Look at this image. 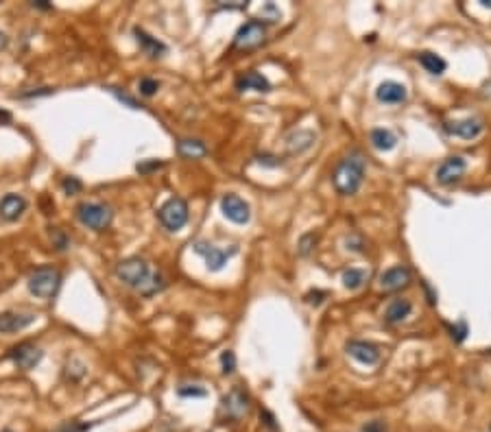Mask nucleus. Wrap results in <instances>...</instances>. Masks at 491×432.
I'll return each instance as SVG.
<instances>
[{
    "label": "nucleus",
    "mask_w": 491,
    "mask_h": 432,
    "mask_svg": "<svg viewBox=\"0 0 491 432\" xmlns=\"http://www.w3.org/2000/svg\"><path fill=\"white\" fill-rule=\"evenodd\" d=\"M116 275L123 284L138 291L144 297H151V295L166 288V279H164L157 271H153L149 267V262H144L142 258H127V260L118 262Z\"/></svg>",
    "instance_id": "nucleus-1"
},
{
    "label": "nucleus",
    "mask_w": 491,
    "mask_h": 432,
    "mask_svg": "<svg viewBox=\"0 0 491 432\" xmlns=\"http://www.w3.org/2000/svg\"><path fill=\"white\" fill-rule=\"evenodd\" d=\"M365 169H367V162L363 157L360 151H354L350 155L343 157L332 175L334 181V188L338 194L343 196H352L358 192V188L363 186V179H365Z\"/></svg>",
    "instance_id": "nucleus-2"
},
{
    "label": "nucleus",
    "mask_w": 491,
    "mask_h": 432,
    "mask_svg": "<svg viewBox=\"0 0 491 432\" xmlns=\"http://www.w3.org/2000/svg\"><path fill=\"white\" fill-rule=\"evenodd\" d=\"M61 286V273L55 267H40L29 277V291L40 299H51Z\"/></svg>",
    "instance_id": "nucleus-3"
},
{
    "label": "nucleus",
    "mask_w": 491,
    "mask_h": 432,
    "mask_svg": "<svg viewBox=\"0 0 491 432\" xmlns=\"http://www.w3.org/2000/svg\"><path fill=\"white\" fill-rule=\"evenodd\" d=\"M77 219L84 223L86 227L94 229V231H103V229H107L111 225L114 212L105 203L88 201V203H81L77 208Z\"/></svg>",
    "instance_id": "nucleus-4"
},
{
    "label": "nucleus",
    "mask_w": 491,
    "mask_h": 432,
    "mask_svg": "<svg viewBox=\"0 0 491 432\" xmlns=\"http://www.w3.org/2000/svg\"><path fill=\"white\" fill-rule=\"evenodd\" d=\"M157 219L169 231H179L188 223V203L182 196L169 199V201L157 210Z\"/></svg>",
    "instance_id": "nucleus-5"
},
{
    "label": "nucleus",
    "mask_w": 491,
    "mask_h": 432,
    "mask_svg": "<svg viewBox=\"0 0 491 432\" xmlns=\"http://www.w3.org/2000/svg\"><path fill=\"white\" fill-rule=\"evenodd\" d=\"M249 408H251L249 393L240 387H234L221 402V415L229 422H240L249 412Z\"/></svg>",
    "instance_id": "nucleus-6"
},
{
    "label": "nucleus",
    "mask_w": 491,
    "mask_h": 432,
    "mask_svg": "<svg viewBox=\"0 0 491 432\" xmlns=\"http://www.w3.org/2000/svg\"><path fill=\"white\" fill-rule=\"evenodd\" d=\"M265 36H267L265 22L249 20L238 29L236 38H234V46L242 48V51H251V48H258L262 42H265Z\"/></svg>",
    "instance_id": "nucleus-7"
},
{
    "label": "nucleus",
    "mask_w": 491,
    "mask_h": 432,
    "mask_svg": "<svg viewBox=\"0 0 491 432\" xmlns=\"http://www.w3.org/2000/svg\"><path fill=\"white\" fill-rule=\"evenodd\" d=\"M194 252L205 260V264H208L210 271H221L225 264H227V260L232 258V256H236L238 249H236V247H232V249H219V247H215V245H210V242H203V240H201V242L194 245Z\"/></svg>",
    "instance_id": "nucleus-8"
},
{
    "label": "nucleus",
    "mask_w": 491,
    "mask_h": 432,
    "mask_svg": "<svg viewBox=\"0 0 491 432\" xmlns=\"http://www.w3.org/2000/svg\"><path fill=\"white\" fill-rule=\"evenodd\" d=\"M221 212L227 221H232L236 225H244V223H249L251 219V210H249V203L244 201V199H240L238 194H225L221 199Z\"/></svg>",
    "instance_id": "nucleus-9"
},
{
    "label": "nucleus",
    "mask_w": 491,
    "mask_h": 432,
    "mask_svg": "<svg viewBox=\"0 0 491 432\" xmlns=\"http://www.w3.org/2000/svg\"><path fill=\"white\" fill-rule=\"evenodd\" d=\"M9 356H11V360L15 362V367H18V369L31 371V369H36L38 364L42 362L44 352L40 350V347L33 345V343H20V345L13 347Z\"/></svg>",
    "instance_id": "nucleus-10"
},
{
    "label": "nucleus",
    "mask_w": 491,
    "mask_h": 432,
    "mask_svg": "<svg viewBox=\"0 0 491 432\" xmlns=\"http://www.w3.org/2000/svg\"><path fill=\"white\" fill-rule=\"evenodd\" d=\"M483 121L478 118H463V121H446L444 123V131L450 136H456V138H463V140H474L483 134Z\"/></svg>",
    "instance_id": "nucleus-11"
},
{
    "label": "nucleus",
    "mask_w": 491,
    "mask_h": 432,
    "mask_svg": "<svg viewBox=\"0 0 491 432\" xmlns=\"http://www.w3.org/2000/svg\"><path fill=\"white\" fill-rule=\"evenodd\" d=\"M465 169H467V164H465L463 157H458V155L448 157L437 169V181H439L441 186H452V184H456V181L465 175Z\"/></svg>",
    "instance_id": "nucleus-12"
},
{
    "label": "nucleus",
    "mask_w": 491,
    "mask_h": 432,
    "mask_svg": "<svg viewBox=\"0 0 491 432\" xmlns=\"http://www.w3.org/2000/svg\"><path fill=\"white\" fill-rule=\"evenodd\" d=\"M348 354L354 360H358L360 364H375L380 360V350L373 343H367V341H350Z\"/></svg>",
    "instance_id": "nucleus-13"
},
{
    "label": "nucleus",
    "mask_w": 491,
    "mask_h": 432,
    "mask_svg": "<svg viewBox=\"0 0 491 432\" xmlns=\"http://www.w3.org/2000/svg\"><path fill=\"white\" fill-rule=\"evenodd\" d=\"M33 321H36V314L31 312H3L0 314V332L5 334H13V332H20L24 327H29Z\"/></svg>",
    "instance_id": "nucleus-14"
},
{
    "label": "nucleus",
    "mask_w": 491,
    "mask_h": 432,
    "mask_svg": "<svg viewBox=\"0 0 491 432\" xmlns=\"http://www.w3.org/2000/svg\"><path fill=\"white\" fill-rule=\"evenodd\" d=\"M408 281H411V271L400 264V267H391L389 271L382 273L380 286L384 291H402V288L408 286Z\"/></svg>",
    "instance_id": "nucleus-15"
},
{
    "label": "nucleus",
    "mask_w": 491,
    "mask_h": 432,
    "mask_svg": "<svg viewBox=\"0 0 491 432\" xmlns=\"http://www.w3.org/2000/svg\"><path fill=\"white\" fill-rule=\"evenodd\" d=\"M317 140V134L310 129H299V131H293V134L286 138V148L290 155H299L304 151H308L310 146L315 144Z\"/></svg>",
    "instance_id": "nucleus-16"
},
{
    "label": "nucleus",
    "mask_w": 491,
    "mask_h": 432,
    "mask_svg": "<svg viewBox=\"0 0 491 432\" xmlns=\"http://www.w3.org/2000/svg\"><path fill=\"white\" fill-rule=\"evenodd\" d=\"M26 210V199L20 194H5L0 201V216L5 221H18Z\"/></svg>",
    "instance_id": "nucleus-17"
},
{
    "label": "nucleus",
    "mask_w": 491,
    "mask_h": 432,
    "mask_svg": "<svg viewBox=\"0 0 491 432\" xmlns=\"http://www.w3.org/2000/svg\"><path fill=\"white\" fill-rule=\"evenodd\" d=\"M406 94H408L406 88L398 81H384L380 83V88L375 90V98H378L380 103H389V105L406 101Z\"/></svg>",
    "instance_id": "nucleus-18"
},
{
    "label": "nucleus",
    "mask_w": 491,
    "mask_h": 432,
    "mask_svg": "<svg viewBox=\"0 0 491 432\" xmlns=\"http://www.w3.org/2000/svg\"><path fill=\"white\" fill-rule=\"evenodd\" d=\"M134 36H136L138 46L142 48V53L149 55L151 59H157V57H162L164 53H166V44H162L157 38L149 36L144 29H134Z\"/></svg>",
    "instance_id": "nucleus-19"
},
{
    "label": "nucleus",
    "mask_w": 491,
    "mask_h": 432,
    "mask_svg": "<svg viewBox=\"0 0 491 432\" xmlns=\"http://www.w3.org/2000/svg\"><path fill=\"white\" fill-rule=\"evenodd\" d=\"M411 310H413V304L408 302V299H393V302L387 306V312H384V321L389 323V325H398V323H402L408 314H411Z\"/></svg>",
    "instance_id": "nucleus-20"
},
{
    "label": "nucleus",
    "mask_w": 491,
    "mask_h": 432,
    "mask_svg": "<svg viewBox=\"0 0 491 432\" xmlns=\"http://www.w3.org/2000/svg\"><path fill=\"white\" fill-rule=\"evenodd\" d=\"M236 88L238 90H256V92H269L271 90V83L267 77H262L260 72L251 70V72H244L242 77L236 79Z\"/></svg>",
    "instance_id": "nucleus-21"
},
{
    "label": "nucleus",
    "mask_w": 491,
    "mask_h": 432,
    "mask_svg": "<svg viewBox=\"0 0 491 432\" xmlns=\"http://www.w3.org/2000/svg\"><path fill=\"white\" fill-rule=\"evenodd\" d=\"M369 142L378 148V151H391L398 142V136L389 129H371L369 134Z\"/></svg>",
    "instance_id": "nucleus-22"
},
{
    "label": "nucleus",
    "mask_w": 491,
    "mask_h": 432,
    "mask_svg": "<svg viewBox=\"0 0 491 432\" xmlns=\"http://www.w3.org/2000/svg\"><path fill=\"white\" fill-rule=\"evenodd\" d=\"M177 151L182 157H188V160H196V157H203L208 153V146L201 142V140H179L177 144Z\"/></svg>",
    "instance_id": "nucleus-23"
},
{
    "label": "nucleus",
    "mask_w": 491,
    "mask_h": 432,
    "mask_svg": "<svg viewBox=\"0 0 491 432\" xmlns=\"http://www.w3.org/2000/svg\"><path fill=\"white\" fill-rule=\"evenodd\" d=\"M419 63L423 65V68L426 70H428L430 75H444L446 72V68H448V63L444 61V59H441L439 55H435V53H428V51H426V53H419Z\"/></svg>",
    "instance_id": "nucleus-24"
},
{
    "label": "nucleus",
    "mask_w": 491,
    "mask_h": 432,
    "mask_svg": "<svg viewBox=\"0 0 491 432\" xmlns=\"http://www.w3.org/2000/svg\"><path fill=\"white\" fill-rule=\"evenodd\" d=\"M367 271H363V269H348L345 273H343V286L345 288H350V291H356V288H360L367 281Z\"/></svg>",
    "instance_id": "nucleus-25"
},
{
    "label": "nucleus",
    "mask_w": 491,
    "mask_h": 432,
    "mask_svg": "<svg viewBox=\"0 0 491 432\" xmlns=\"http://www.w3.org/2000/svg\"><path fill=\"white\" fill-rule=\"evenodd\" d=\"M317 240H319V236L315 234V231H310V234H304V236L299 238V254H302V256H308L310 252H313V247L317 245Z\"/></svg>",
    "instance_id": "nucleus-26"
},
{
    "label": "nucleus",
    "mask_w": 491,
    "mask_h": 432,
    "mask_svg": "<svg viewBox=\"0 0 491 432\" xmlns=\"http://www.w3.org/2000/svg\"><path fill=\"white\" fill-rule=\"evenodd\" d=\"M92 428V424H81V422H63L61 426H57L53 432H88Z\"/></svg>",
    "instance_id": "nucleus-27"
},
{
    "label": "nucleus",
    "mask_w": 491,
    "mask_h": 432,
    "mask_svg": "<svg viewBox=\"0 0 491 432\" xmlns=\"http://www.w3.org/2000/svg\"><path fill=\"white\" fill-rule=\"evenodd\" d=\"M107 90H109L114 96H116L120 103H125L127 107H131V109H140V103L136 101L134 96H129L127 92H123V90H118V88H107Z\"/></svg>",
    "instance_id": "nucleus-28"
},
{
    "label": "nucleus",
    "mask_w": 491,
    "mask_h": 432,
    "mask_svg": "<svg viewBox=\"0 0 491 432\" xmlns=\"http://www.w3.org/2000/svg\"><path fill=\"white\" fill-rule=\"evenodd\" d=\"M221 369H223L225 376L234 373V369H236V356H234V352L227 350V352L221 354Z\"/></svg>",
    "instance_id": "nucleus-29"
},
{
    "label": "nucleus",
    "mask_w": 491,
    "mask_h": 432,
    "mask_svg": "<svg viewBox=\"0 0 491 432\" xmlns=\"http://www.w3.org/2000/svg\"><path fill=\"white\" fill-rule=\"evenodd\" d=\"M280 9H277L273 3H267L265 7L260 9V18H265V20H269V22H275V20H280Z\"/></svg>",
    "instance_id": "nucleus-30"
},
{
    "label": "nucleus",
    "mask_w": 491,
    "mask_h": 432,
    "mask_svg": "<svg viewBox=\"0 0 491 432\" xmlns=\"http://www.w3.org/2000/svg\"><path fill=\"white\" fill-rule=\"evenodd\" d=\"M61 188H63V192L65 194H77L81 188H84V184H81V181L77 179V177H65L63 181H61Z\"/></svg>",
    "instance_id": "nucleus-31"
},
{
    "label": "nucleus",
    "mask_w": 491,
    "mask_h": 432,
    "mask_svg": "<svg viewBox=\"0 0 491 432\" xmlns=\"http://www.w3.org/2000/svg\"><path fill=\"white\" fill-rule=\"evenodd\" d=\"M177 395L179 397H205V389L201 387H190V385H184V387H179L177 389Z\"/></svg>",
    "instance_id": "nucleus-32"
},
{
    "label": "nucleus",
    "mask_w": 491,
    "mask_h": 432,
    "mask_svg": "<svg viewBox=\"0 0 491 432\" xmlns=\"http://www.w3.org/2000/svg\"><path fill=\"white\" fill-rule=\"evenodd\" d=\"M159 90V83L155 79H142L140 81V94L144 96H153Z\"/></svg>",
    "instance_id": "nucleus-33"
},
{
    "label": "nucleus",
    "mask_w": 491,
    "mask_h": 432,
    "mask_svg": "<svg viewBox=\"0 0 491 432\" xmlns=\"http://www.w3.org/2000/svg\"><path fill=\"white\" fill-rule=\"evenodd\" d=\"M465 337H467V323H465V321H458V323L452 327V339H454L456 343H463Z\"/></svg>",
    "instance_id": "nucleus-34"
},
{
    "label": "nucleus",
    "mask_w": 491,
    "mask_h": 432,
    "mask_svg": "<svg viewBox=\"0 0 491 432\" xmlns=\"http://www.w3.org/2000/svg\"><path fill=\"white\" fill-rule=\"evenodd\" d=\"M9 46V38L5 36L3 31H0V51H5V48Z\"/></svg>",
    "instance_id": "nucleus-35"
},
{
    "label": "nucleus",
    "mask_w": 491,
    "mask_h": 432,
    "mask_svg": "<svg viewBox=\"0 0 491 432\" xmlns=\"http://www.w3.org/2000/svg\"><path fill=\"white\" fill-rule=\"evenodd\" d=\"M33 7H38V9H51V5H46L44 0H38V3H33Z\"/></svg>",
    "instance_id": "nucleus-36"
},
{
    "label": "nucleus",
    "mask_w": 491,
    "mask_h": 432,
    "mask_svg": "<svg viewBox=\"0 0 491 432\" xmlns=\"http://www.w3.org/2000/svg\"><path fill=\"white\" fill-rule=\"evenodd\" d=\"M481 5L487 7V9H491V0H481Z\"/></svg>",
    "instance_id": "nucleus-37"
},
{
    "label": "nucleus",
    "mask_w": 491,
    "mask_h": 432,
    "mask_svg": "<svg viewBox=\"0 0 491 432\" xmlns=\"http://www.w3.org/2000/svg\"><path fill=\"white\" fill-rule=\"evenodd\" d=\"M3 432H13V430H3Z\"/></svg>",
    "instance_id": "nucleus-38"
}]
</instances>
